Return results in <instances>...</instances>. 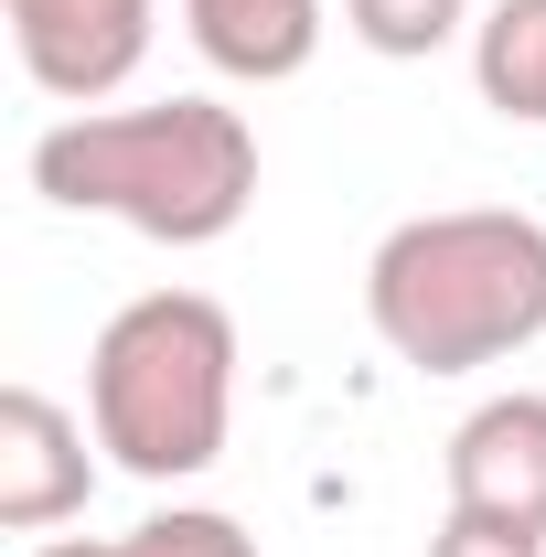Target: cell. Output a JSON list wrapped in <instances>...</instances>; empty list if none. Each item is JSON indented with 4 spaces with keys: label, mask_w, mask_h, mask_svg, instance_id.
Masks as SVG:
<instances>
[{
    "label": "cell",
    "mask_w": 546,
    "mask_h": 557,
    "mask_svg": "<svg viewBox=\"0 0 546 557\" xmlns=\"http://www.w3.org/2000/svg\"><path fill=\"white\" fill-rule=\"evenodd\" d=\"M33 194L65 214H108L150 247H214L258 205V129L225 97L75 108L33 139Z\"/></svg>",
    "instance_id": "1"
},
{
    "label": "cell",
    "mask_w": 546,
    "mask_h": 557,
    "mask_svg": "<svg viewBox=\"0 0 546 557\" xmlns=\"http://www.w3.org/2000/svg\"><path fill=\"white\" fill-rule=\"evenodd\" d=\"M364 322L418 375H482L546 333V225L514 205H439L375 236Z\"/></svg>",
    "instance_id": "2"
},
{
    "label": "cell",
    "mask_w": 546,
    "mask_h": 557,
    "mask_svg": "<svg viewBox=\"0 0 546 557\" xmlns=\"http://www.w3.org/2000/svg\"><path fill=\"white\" fill-rule=\"evenodd\" d=\"M86 429L139 483H194L236 429V311L204 289H139L86 354Z\"/></svg>",
    "instance_id": "3"
},
{
    "label": "cell",
    "mask_w": 546,
    "mask_h": 557,
    "mask_svg": "<svg viewBox=\"0 0 546 557\" xmlns=\"http://www.w3.org/2000/svg\"><path fill=\"white\" fill-rule=\"evenodd\" d=\"M0 22H11V54H22V75L44 97L97 108V97H119L139 75L161 0H0Z\"/></svg>",
    "instance_id": "4"
},
{
    "label": "cell",
    "mask_w": 546,
    "mask_h": 557,
    "mask_svg": "<svg viewBox=\"0 0 546 557\" xmlns=\"http://www.w3.org/2000/svg\"><path fill=\"white\" fill-rule=\"evenodd\" d=\"M97 429L65 418L44 386H0V525L11 536H54L97 493Z\"/></svg>",
    "instance_id": "5"
},
{
    "label": "cell",
    "mask_w": 546,
    "mask_h": 557,
    "mask_svg": "<svg viewBox=\"0 0 546 557\" xmlns=\"http://www.w3.org/2000/svg\"><path fill=\"white\" fill-rule=\"evenodd\" d=\"M450 504L546 536V397L536 386L482 397V408L450 429Z\"/></svg>",
    "instance_id": "6"
},
{
    "label": "cell",
    "mask_w": 546,
    "mask_h": 557,
    "mask_svg": "<svg viewBox=\"0 0 546 557\" xmlns=\"http://www.w3.org/2000/svg\"><path fill=\"white\" fill-rule=\"evenodd\" d=\"M183 33L236 86H289L322 54V0H183Z\"/></svg>",
    "instance_id": "7"
},
{
    "label": "cell",
    "mask_w": 546,
    "mask_h": 557,
    "mask_svg": "<svg viewBox=\"0 0 546 557\" xmlns=\"http://www.w3.org/2000/svg\"><path fill=\"white\" fill-rule=\"evenodd\" d=\"M472 86L493 119L546 129V0H493L472 22Z\"/></svg>",
    "instance_id": "8"
},
{
    "label": "cell",
    "mask_w": 546,
    "mask_h": 557,
    "mask_svg": "<svg viewBox=\"0 0 546 557\" xmlns=\"http://www.w3.org/2000/svg\"><path fill=\"white\" fill-rule=\"evenodd\" d=\"M33 557H258V536L236 515H214V504H172V515H150L129 536H44Z\"/></svg>",
    "instance_id": "9"
},
{
    "label": "cell",
    "mask_w": 546,
    "mask_h": 557,
    "mask_svg": "<svg viewBox=\"0 0 546 557\" xmlns=\"http://www.w3.org/2000/svg\"><path fill=\"white\" fill-rule=\"evenodd\" d=\"M343 33L364 54H386V65H418V54L472 33V0H343Z\"/></svg>",
    "instance_id": "10"
},
{
    "label": "cell",
    "mask_w": 546,
    "mask_h": 557,
    "mask_svg": "<svg viewBox=\"0 0 546 557\" xmlns=\"http://www.w3.org/2000/svg\"><path fill=\"white\" fill-rule=\"evenodd\" d=\"M429 557H546V536H525V525H493V515H439V536H429Z\"/></svg>",
    "instance_id": "11"
}]
</instances>
